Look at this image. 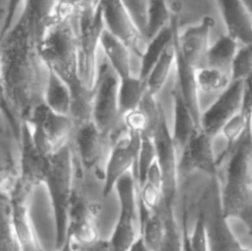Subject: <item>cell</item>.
<instances>
[{"label": "cell", "mask_w": 252, "mask_h": 251, "mask_svg": "<svg viewBox=\"0 0 252 251\" xmlns=\"http://www.w3.org/2000/svg\"><path fill=\"white\" fill-rule=\"evenodd\" d=\"M56 251H78V249H77L76 244L73 242L71 236L68 233H66L64 241L56 249Z\"/></svg>", "instance_id": "d590c367"}, {"label": "cell", "mask_w": 252, "mask_h": 251, "mask_svg": "<svg viewBox=\"0 0 252 251\" xmlns=\"http://www.w3.org/2000/svg\"><path fill=\"white\" fill-rule=\"evenodd\" d=\"M73 161L74 153L70 140L49 157L48 169L43 181L53 213L56 249L62 244L66 235L68 210L74 193Z\"/></svg>", "instance_id": "3957f363"}, {"label": "cell", "mask_w": 252, "mask_h": 251, "mask_svg": "<svg viewBox=\"0 0 252 251\" xmlns=\"http://www.w3.org/2000/svg\"><path fill=\"white\" fill-rule=\"evenodd\" d=\"M223 164L225 168L219 200L221 215L226 220L238 219L251 230V132H247L231 148Z\"/></svg>", "instance_id": "6da1fadb"}, {"label": "cell", "mask_w": 252, "mask_h": 251, "mask_svg": "<svg viewBox=\"0 0 252 251\" xmlns=\"http://www.w3.org/2000/svg\"><path fill=\"white\" fill-rule=\"evenodd\" d=\"M113 190L119 201V217L108 240L114 251H127L139 235L138 187L132 171L120 177Z\"/></svg>", "instance_id": "52a82bcc"}, {"label": "cell", "mask_w": 252, "mask_h": 251, "mask_svg": "<svg viewBox=\"0 0 252 251\" xmlns=\"http://www.w3.org/2000/svg\"><path fill=\"white\" fill-rule=\"evenodd\" d=\"M71 19L76 38L79 81L92 92L98 66L99 37L104 28L98 4L77 10Z\"/></svg>", "instance_id": "277c9868"}, {"label": "cell", "mask_w": 252, "mask_h": 251, "mask_svg": "<svg viewBox=\"0 0 252 251\" xmlns=\"http://www.w3.org/2000/svg\"><path fill=\"white\" fill-rule=\"evenodd\" d=\"M38 50L46 69L64 80L71 90L83 87L78 77L76 38L71 16L56 17L51 21Z\"/></svg>", "instance_id": "7a4b0ae2"}, {"label": "cell", "mask_w": 252, "mask_h": 251, "mask_svg": "<svg viewBox=\"0 0 252 251\" xmlns=\"http://www.w3.org/2000/svg\"><path fill=\"white\" fill-rule=\"evenodd\" d=\"M71 142L81 164L87 170H92L98 165L106 145H110L109 140L92 120L79 124L74 128Z\"/></svg>", "instance_id": "2e32d148"}, {"label": "cell", "mask_w": 252, "mask_h": 251, "mask_svg": "<svg viewBox=\"0 0 252 251\" xmlns=\"http://www.w3.org/2000/svg\"><path fill=\"white\" fill-rule=\"evenodd\" d=\"M99 53L119 78L139 76L140 58L118 37L103 28L99 37Z\"/></svg>", "instance_id": "e0dca14e"}, {"label": "cell", "mask_w": 252, "mask_h": 251, "mask_svg": "<svg viewBox=\"0 0 252 251\" xmlns=\"http://www.w3.org/2000/svg\"><path fill=\"white\" fill-rule=\"evenodd\" d=\"M194 80L201 111L203 100L209 98V104L231 83L229 74L207 65L194 69ZM208 104V105H209Z\"/></svg>", "instance_id": "ffe728a7"}, {"label": "cell", "mask_w": 252, "mask_h": 251, "mask_svg": "<svg viewBox=\"0 0 252 251\" xmlns=\"http://www.w3.org/2000/svg\"><path fill=\"white\" fill-rule=\"evenodd\" d=\"M146 93L147 87L145 80L139 76L130 75L119 78L118 107L120 116L122 117L127 112L138 107Z\"/></svg>", "instance_id": "4316f807"}, {"label": "cell", "mask_w": 252, "mask_h": 251, "mask_svg": "<svg viewBox=\"0 0 252 251\" xmlns=\"http://www.w3.org/2000/svg\"><path fill=\"white\" fill-rule=\"evenodd\" d=\"M252 71V45L240 44L238 47L231 65H230V79L234 81H248L251 79Z\"/></svg>", "instance_id": "f546056e"}, {"label": "cell", "mask_w": 252, "mask_h": 251, "mask_svg": "<svg viewBox=\"0 0 252 251\" xmlns=\"http://www.w3.org/2000/svg\"><path fill=\"white\" fill-rule=\"evenodd\" d=\"M119 77L100 55L92 91L91 120L109 140L123 129L118 107Z\"/></svg>", "instance_id": "5b68a950"}, {"label": "cell", "mask_w": 252, "mask_h": 251, "mask_svg": "<svg viewBox=\"0 0 252 251\" xmlns=\"http://www.w3.org/2000/svg\"><path fill=\"white\" fill-rule=\"evenodd\" d=\"M173 22L174 18L171 15V10L167 0H151L147 29V41L159 31L171 25Z\"/></svg>", "instance_id": "83f0119b"}, {"label": "cell", "mask_w": 252, "mask_h": 251, "mask_svg": "<svg viewBox=\"0 0 252 251\" xmlns=\"http://www.w3.org/2000/svg\"><path fill=\"white\" fill-rule=\"evenodd\" d=\"M156 159L157 151L153 138L151 136L142 135L140 139V145L137 154L135 167V179L137 187H139L142 184L149 168Z\"/></svg>", "instance_id": "f1b7e54d"}, {"label": "cell", "mask_w": 252, "mask_h": 251, "mask_svg": "<svg viewBox=\"0 0 252 251\" xmlns=\"http://www.w3.org/2000/svg\"><path fill=\"white\" fill-rule=\"evenodd\" d=\"M103 27L141 58L147 41L140 35L120 0H98Z\"/></svg>", "instance_id": "7c38bea8"}, {"label": "cell", "mask_w": 252, "mask_h": 251, "mask_svg": "<svg viewBox=\"0 0 252 251\" xmlns=\"http://www.w3.org/2000/svg\"><path fill=\"white\" fill-rule=\"evenodd\" d=\"M78 251H114L108 239L98 238L96 241L86 247H77Z\"/></svg>", "instance_id": "836d02e7"}, {"label": "cell", "mask_w": 252, "mask_h": 251, "mask_svg": "<svg viewBox=\"0 0 252 251\" xmlns=\"http://www.w3.org/2000/svg\"><path fill=\"white\" fill-rule=\"evenodd\" d=\"M141 136L124 127L110 139L108 154L103 170L102 195L106 198L114 188L117 180L132 171L135 177L137 154Z\"/></svg>", "instance_id": "ba28073f"}, {"label": "cell", "mask_w": 252, "mask_h": 251, "mask_svg": "<svg viewBox=\"0 0 252 251\" xmlns=\"http://www.w3.org/2000/svg\"><path fill=\"white\" fill-rule=\"evenodd\" d=\"M66 233L77 247L89 246L99 238L94 207L75 192L68 210Z\"/></svg>", "instance_id": "9a60e30c"}, {"label": "cell", "mask_w": 252, "mask_h": 251, "mask_svg": "<svg viewBox=\"0 0 252 251\" xmlns=\"http://www.w3.org/2000/svg\"><path fill=\"white\" fill-rule=\"evenodd\" d=\"M177 31L175 21L168 27L159 31L157 34L148 39L145 49L140 58L139 77L143 80L146 79L150 70L163 53L166 46L174 38Z\"/></svg>", "instance_id": "d4e9b609"}, {"label": "cell", "mask_w": 252, "mask_h": 251, "mask_svg": "<svg viewBox=\"0 0 252 251\" xmlns=\"http://www.w3.org/2000/svg\"><path fill=\"white\" fill-rule=\"evenodd\" d=\"M8 17V0H0V38L2 37Z\"/></svg>", "instance_id": "e575fe53"}, {"label": "cell", "mask_w": 252, "mask_h": 251, "mask_svg": "<svg viewBox=\"0 0 252 251\" xmlns=\"http://www.w3.org/2000/svg\"><path fill=\"white\" fill-rule=\"evenodd\" d=\"M0 94H1V77H0Z\"/></svg>", "instance_id": "ab89813d"}, {"label": "cell", "mask_w": 252, "mask_h": 251, "mask_svg": "<svg viewBox=\"0 0 252 251\" xmlns=\"http://www.w3.org/2000/svg\"><path fill=\"white\" fill-rule=\"evenodd\" d=\"M42 102L52 111L70 116L72 105L71 89L64 80L48 69L42 92Z\"/></svg>", "instance_id": "7402d4cb"}, {"label": "cell", "mask_w": 252, "mask_h": 251, "mask_svg": "<svg viewBox=\"0 0 252 251\" xmlns=\"http://www.w3.org/2000/svg\"><path fill=\"white\" fill-rule=\"evenodd\" d=\"M215 20L209 15L204 16L195 24L182 31H176V55L186 65L195 69L203 65L205 55L211 44L212 30Z\"/></svg>", "instance_id": "8fae6325"}, {"label": "cell", "mask_w": 252, "mask_h": 251, "mask_svg": "<svg viewBox=\"0 0 252 251\" xmlns=\"http://www.w3.org/2000/svg\"><path fill=\"white\" fill-rule=\"evenodd\" d=\"M127 251H151V250L148 248V246L145 244L144 240L139 234L137 238L132 242L130 247L127 249Z\"/></svg>", "instance_id": "8d00e7d4"}, {"label": "cell", "mask_w": 252, "mask_h": 251, "mask_svg": "<svg viewBox=\"0 0 252 251\" xmlns=\"http://www.w3.org/2000/svg\"><path fill=\"white\" fill-rule=\"evenodd\" d=\"M176 34V33H175ZM176 62L175 36L166 46L163 53L150 70L145 79L147 92L157 97H159L165 87L169 84L173 76Z\"/></svg>", "instance_id": "44dd1931"}, {"label": "cell", "mask_w": 252, "mask_h": 251, "mask_svg": "<svg viewBox=\"0 0 252 251\" xmlns=\"http://www.w3.org/2000/svg\"><path fill=\"white\" fill-rule=\"evenodd\" d=\"M25 121L30 126L34 146L48 157L71 140L75 128L70 116L52 111L43 102L35 105Z\"/></svg>", "instance_id": "8992f818"}, {"label": "cell", "mask_w": 252, "mask_h": 251, "mask_svg": "<svg viewBox=\"0 0 252 251\" xmlns=\"http://www.w3.org/2000/svg\"><path fill=\"white\" fill-rule=\"evenodd\" d=\"M178 173L199 171L210 176L219 172L213 137L198 130L177 157Z\"/></svg>", "instance_id": "4fadbf2b"}, {"label": "cell", "mask_w": 252, "mask_h": 251, "mask_svg": "<svg viewBox=\"0 0 252 251\" xmlns=\"http://www.w3.org/2000/svg\"><path fill=\"white\" fill-rule=\"evenodd\" d=\"M162 198V174L156 159L149 168L145 179L138 187V209L155 212L159 208Z\"/></svg>", "instance_id": "cb8c5ba5"}, {"label": "cell", "mask_w": 252, "mask_h": 251, "mask_svg": "<svg viewBox=\"0 0 252 251\" xmlns=\"http://www.w3.org/2000/svg\"><path fill=\"white\" fill-rule=\"evenodd\" d=\"M236 251H251V249L249 247H245V246L240 245Z\"/></svg>", "instance_id": "74e56055"}, {"label": "cell", "mask_w": 252, "mask_h": 251, "mask_svg": "<svg viewBox=\"0 0 252 251\" xmlns=\"http://www.w3.org/2000/svg\"><path fill=\"white\" fill-rule=\"evenodd\" d=\"M48 164L49 157L36 149L31 136L30 126L27 121H23L19 138L18 181L32 190L43 184Z\"/></svg>", "instance_id": "5bb4252c"}, {"label": "cell", "mask_w": 252, "mask_h": 251, "mask_svg": "<svg viewBox=\"0 0 252 251\" xmlns=\"http://www.w3.org/2000/svg\"><path fill=\"white\" fill-rule=\"evenodd\" d=\"M139 234L151 251H160L164 242L167 227L177 225L167 223L164 217L158 212H145L139 210Z\"/></svg>", "instance_id": "603a6c76"}, {"label": "cell", "mask_w": 252, "mask_h": 251, "mask_svg": "<svg viewBox=\"0 0 252 251\" xmlns=\"http://www.w3.org/2000/svg\"><path fill=\"white\" fill-rule=\"evenodd\" d=\"M248 81H234L223 90L200 114L199 128L207 135L216 136L223 124L242 107L244 91Z\"/></svg>", "instance_id": "9c48e42d"}, {"label": "cell", "mask_w": 252, "mask_h": 251, "mask_svg": "<svg viewBox=\"0 0 252 251\" xmlns=\"http://www.w3.org/2000/svg\"><path fill=\"white\" fill-rule=\"evenodd\" d=\"M32 191L17 180L11 195L10 222L19 251H43L30 215L29 200Z\"/></svg>", "instance_id": "30bf717a"}, {"label": "cell", "mask_w": 252, "mask_h": 251, "mask_svg": "<svg viewBox=\"0 0 252 251\" xmlns=\"http://www.w3.org/2000/svg\"><path fill=\"white\" fill-rule=\"evenodd\" d=\"M140 35L147 41L151 0H120Z\"/></svg>", "instance_id": "4dcf8cb0"}, {"label": "cell", "mask_w": 252, "mask_h": 251, "mask_svg": "<svg viewBox=\"0 0 252 251\" xmlns=\"http://www.w3.org/2000/svg\"><path fill=\"white\" fill-rule=\"evenodd\" d=\"M186 240L190 251H209L205 211H200L192 231L186 229Z\"/></svg>", "instance_id": "1f68e13d"}, {"label": "cell", "mask_w": 252, "mask_h": 251, "mask_svg": "<svg viewBox=\"0 0 252 251\" xmlns=\"http://www.w3.org/2000/svg\"><path fill=\"white\" fill-rule=\"evenodd\" d=\"M225 33L242 44L251 43V7L242 0H216Z\"/></svg>", "instance_id": "ac0fdd59"}, {"label": "cell", "mask_w": 252, "mask_h": 251, "mask_svg": "<svg viewBox=\"0 0 252 251\" xmlns=\"http://www.w3.org/2000/svg\"><path fill=\"white\" fill-rule=\"evenodd\" d=\"M240 44L242 43L232 36L225 32L222 33L215 41L211 42L203 65L220 69L230 76V65Z\"/></svg>", "instance_id": "484cf974"}, {"label": "cell", "mask_w": 252, "mask_h": 251, "mask_svg": "<svg viewBox=\"0 0 252 251\" xmlns=\"http://www.w3.org/2000/svg\"><path fill=\"white\" fill-rule=\"evenodd\" d=\"M24 1L25 0H8V17H7V22H6V27H5L4 33L13 25V23L15 22V20L19 16V14L22 10Z\"/></svg>", "instance_id": "d6a6232c"}, {"label": "cell", "mask_w": 252, "mask_h": 251, "mask_svg": "<svg viewBox=\"0 0 252 251\" xmlns=\"http://www.w3.org/2000/svg\"><path fill=\"white\" fill-rule=\"evenodd\" d=\"M247 6H249V7H251V0H242Z\"/></svg>", "instance_id": "f35d334b"}, {"label": "cell", "mask_w": 252, "mask_h": 251, "mask_svg": "<svg viewBox=\"0 0 252 251\" xmlns=\"http://www.w3.org/2000/svg\"><path fill=\"white\" fill-rule=\"evenodd\" d=\"M171 97L172 127L169 129L175 152L178 157L192 136L200 129L195 118L174 86L171 90Z\"/></svg>", "instance_id": "d6986e66"}]
</instances>
